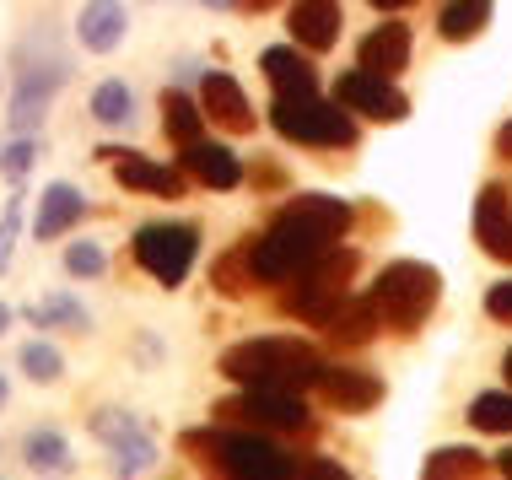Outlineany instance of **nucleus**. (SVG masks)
<instances>
[{
	"instance_id": "f257e3e1",
	"label": "nucleus",
	"mask_w": 512,
	"mask_h": 480,
	"mask_svg": "<svg viewBox=\"0 0 512 480\" xmlns=\"http://www.w3.org/2000/svg\"><path fill=\"white\" fill-rule=\"evenodd\" d=\"M184 454H195L205 470L238 475V480H292V475H329L340 480L345 470L329 459H302L270 443V432L254 427H211V432H184Z\"/></svg>"
},
{
	"instance_id": "f03ea898",
	"label": "nucleus",
	"mask_w": 512,
	"mask_h": 480,
	"mask_svg": "<svg viewBox=\"0 0 512 480\" xmlns=\"http://www.w3.org/2000/svg\"><path fill=\"white\" fill-rule=\"evenodd\" d=\"M324 356L308 340H292V335H270V340H243L221 356V373L243 389H286V394H302V389H318L324 378Z\"/></svg>"
},
{
	"instance_id": "7ed1b4c3",
	"label": "nucleus",
	"mask_w": 512,
	"mask_h": 480,
	"mask_svg": "<svg viewBox=\"0 0 512 480\" xmlns=\"http://www.w3.org/2000/svg\"><path fill=\"white\" fill-rule=\"evenodd\" d=\"M372 308H378L383 329H399V335H410V329H421L432 319L437 297H442V276L432 265H421V259H394V265L378 270V281H372Z\"/></svg>"
},
{
	"instance_id": "20e7f679",
	"label": "nucleus",
	"mask_w": 512,
	"mask_h": 480,
	"mask_svg": "<svg viewBox=\"0 0 512 480\" xmlns=\"http://www.w3.org/2000/svg\"><path fill=\"white\" fill-rule=\"evenodd\" d=\"M324 249H329V238H318L313 227L292 222V216H275V227L265 232V238H248V265H254V281L286 286L292 276H302Z\"/></svg>"
},
{
	"instance_id": "39448f33",
	"label": "nucleus",
	"mask_w": 512,
	"mask_h": 480,
	"mask_svg": "<svg viewBox=\"0 0 512 480\" xmlns=\"http://www.w3.org/2000/svg\"><path fill=\"white\" fill-rule=\"evenodd\" d=\"M270 125L297 146H356V119L345 103H324L318 92L308 98H275Z\"/></svg>"
},
{
	"instance_id": "423d86ee",
	"label": "nucleus",
	"mask_w": 512,
	"mask_h": 480,
	"mask_svg": "<svg viewBox=\"0 0 512 480\" xmlns=\"http://www.w3.org/2000/svg\"><path fill=\"white\" fill-rule=\"evenodd\" d=\"M211 416L227 421V427H254V432H270V437H281V432L308 437L318 427L313 410L286 389H243V394H232V400H221Z\"/></svg>"
},
{
	"instance_id": "0eeeda50",
	"label": "nucleus",
	"mask_w": 512,
	"mask_h": 480,
	"mask_svg": "<svg viewBox=\"0 0 512 480\" xmlns=\"http://www.w3.org/2000/svg\"><path fill=\"white\" fill-rule=\"evenodd\" d=\"M200 254V227L189 222H151L135 232V265L146 270L157 286H184Z\"/></svg>"
},
{
	"instance_id": "6e6552de",
	"label": "nucleus",
	"mask_w": 512,
	"mask_h": 480,
	"mask_svg": "<svg viewBox=\"0 0 512 480\" xmlns=\"http://www.w3.org/2000/svg\"><path fill=\"white\" fill-rule=\"evenodd\" d=\"M335 103H345L351 114L362 119H378V125H399L410 114V98L394 87V76H372V71H340L335 81Z\"/></svg>"
},
{
	"instance_id": "1a4fd4ad",
	"label": "nucleus",
	"mask_w": 512,
	"mask_h": 480,
	"mask_svg": "<svg viewBox=\"0 0 512 480\" xmlns=\"http://www.w3.org/2000/svg\"><path fill=\"white\" fill-rule=\"evenodd\" d=\"M92 437L114 454L119 475H146L151 464H157V443H151V432L130 416V410H98V416H92Z\"/></svg>"
},
{
	"instance_id": "9d476101",
	"label": "nucleus",
	"mask_w": 512,
	"mask_h": 480,
	"mask_svg": "<svg viewBox=\"0 0 512 480\" xmlns=\"http://www.w3.org/2000/svg\"><path fill=\"white\" fill-rule=\"evenodd\" d=\"M340 303H345V286L329 281V276H313V270L292 276V281H286V292H281V313H286V319H302L313 329H324L329 319H335Z\"/></svg>"
},
{
	"instance_id": "9b49d317",
	"label": "nucleus",
	"mask_w": 512,
	"mask_h": 480,
	"mask_svg": "<svg viewBox=\"0 0 512 480\" xmlns=\"http://www.w3.org/2000/svg\"><path fill=\"white\" fill-rule=\"evenodd\" d=\"M108 168H114V178L124 189H141V195H162V200H178L184 195V168H162V162H151L141 152H119V146H103L98 152Z\"/></svg>"
},
{
	"instance_id": "f8f14e48",
	"label": "nucleus",
	"mask_w": 512,
	"mask_h": 480,
	"mask_svg": "<svg viewBox=\"0 0 512 480\" xmlns=\"http://www.w3.org/2000/svg\"><path fill=\"white\" fill-rule=\"evenodd\" d=\"M200 108H205V119H216V125L232 130V135H248V130H254V108H248L243 87H238L227 71H205V81H200Z\"/></svg>"
},
{
	"instance_id": "ddd939ff",
	"label": "nucleus",
	"mask_w": 512,
	"mask_h": 480,
	"mask_svg": "<svg viewBox=\"0 0 512 480\" xmlns=\"http://www.w3.org/2000/svg\"><path fill=\"white\" fill-rule=\"evenodd\" d=\"M356 65L372 76H399L410 65V27L405 22H383L356 44Z\"/></svg>"
},
{
	"instance_id": "4468645a",
	"label": "nucleus",
	"mask_w": 512,
	"mask_h": 480,
	"mask_svg": "<svg viewBox=\"0 0 512 480\" xmlns=\"http://www.w3.org/2000/svg\"><path fill=\"white\" fill-rule=\"evenodd\" d=\"M475 238L491 259H512V205L502 184H486L475 200Z\"/></svg>"
},
{
	"instance_id": "2eb2a0df",
	"label": "nucleus",
	"mask_w": 512,
	"mask_h": 480,
	"mask_svg": "<svg viewBox=\"0 0 512 480\" xmlns=\"http://www.w3.org/2000/svg\"><path fill=\"white\" fill-rule=\"evenodd\" d=\"M286 27H292V38L302 49L324 54V49H335V38H340V6L335 0H292Z\"/></svg>"
},
{
	"instance_id": "dca6fc26",
	"label": "nucleus",
	"mask_w": 512,
	"mask_h": 480,
	"mask_svg": "<svg viewBox=\"0 0 512 480\" xmlns=\"http://www.w3.org/2000/svg\"><path fill=\"white\" fill-rule=\"evenodd\" d=\"M124 6L119 0H87V6L76 11V38L87 54H114L124 44Z\"/></svg>"
},
{
	"instance_id": "f3484780",
	"label": "nucleus",
	"mask_w": 512,
	"mask_h": 480,
	"mask_svg": "<svg viewBox=\"0 0 512 480\" xmlns=\"http://www.w3.org/2000/svg\"><path fill=\"white\" fill-rule=\"evenodd\" d=\"M184 178H195V184H205V189H238L243 184V162H238V152H227V146L189 141L184 146Z\"/></svg>"
},
{
	"instance_id": "a211bd4d",
	"label": "nucleus",
	"mask_w": 512,
	"mask_h": 480,
	"mask_svg": "<svg viewBox=\"0 0 512 480\" xmlns=\"http://www.w3.org/2000/svg\"><path fill=\"white\" fill-rule=\"evenodd\" d=\"M318 389H324V400L345 410V416H356V410H372L383 400V383L362 373V367H324V378H318Z\"/></svg>"
},
{
	"instance_id": "6ab92c4d",
	"label": "nucleus",
	"mask_w": 512,
	"mask_h": 480,
	"mask_svg": "<svg viewBox=\"0 0 512 480\" xmlns=\"http://www.w3.org/2000/svg\"><path fill=\"white\" fill-rule=\"evenodd\" d=\"M81 216H87V200H81L76 184H49L38 195V211H33V232L38 238H65Z\"/></svg>"
},
{
	"instance_id": "aec40b11",
	"label": "nucleus",
	"mask_w": 512,
	"mask_h": 480,
	"mask_svg": "<svg viewBox=\"0 0 512 480\" xmlns=\"http://www.w3.org/2000/svg\"><path fill=\"white\" fill-rule=\"evenodd\" d=\"M281 216H292V222L313 227L318 238H329V243L351 232V205L335 200V195H297V200L281 205Z\"/></svg>"
},
{
	"instance_id": "412c9836",
	"label": "nucleus",
	"mask_w": 512,
	"mask_h": 480,
	"mask_svg": "<svg viewBox=\"0 0 512 480\" xmlns=\"http://www.w3.org/2000/svg\"><path fill=\"white\" fill-rule=\"evenodd\" d=\"M259 65H265V76H270L275 98H308V92H318V76H313V65L302 60L297 49L275 44V49H265V54H259Z\"/></svg>"
},
{
	"instance_id": "4be33fe9",
	"label": "nucleus",
	"mask_w": 512,
	"mask_h": 480,
	"mask_svg": "<svg viewBox=\"0 0 512 480\" xmlns=\"http://www.w3.org/2000/svg\"><path fill=\"white\" fill-rule=\"evenodd\" d=\"M378 329H383V319H378V308H372V297H345L340 313L324 324V335L335 340V346H367Z\"/></svg>"
},
{
	"instance_id": "5701e85b",
	"label": "nucleus",
	"mask_w": 512,
	"mask_h": 480,
	"mask_svg": "<svg viewBox=\"0 0 512 480\" xmlns=\"http://www.w3.org/2000/svg\"><path fill=\"white\" fill-rule=\"evenodd\" d=\"M22 464L38 475H65L71 470V443H65L54 427H33L22 437Z\"/></svg>"
},
{
	"instance_id": "b1692460",
	"label": "nucleus",
	"mask_w": 512,
	"mask_h": 480,
	"mask_svg": "<svg viewBox=\"0 0 512 480\" xmlns=\"http://www.w3.org/2000/svg\"><path fill=\"white\" fill-rule=\"evenodd\" d=\"M200 125H205V108L195 98H184V92H162V135H168L173 146H189L200 141Z\"/></svg>"
},
{
	"instance_id": "393cba45",
	"label": "nucleus",
	"mask_w": 512,
	"mask_h": 480,
	"mask_svg": "<svg viewBox=\"0 0 512 480\" xmlns=\"http://www.w3.org/2000/svg\"><path fill=\"white\" fill-rule=\"evenodd\" d=\"M27 319H33L38 329H71V335H87V329H92V313L81 308L71 292H49L44 303L27 308Z\"/></svg>"
},
{
	"instance_id": "a878e982",
	"label": "nucleus",
	"mask_w": 512,
	"mask_h": 480,
	"mask_svg": "<svg viewBox=\"0 0 512 480\" xmlns=\"http://www.w3.org/2000/svg\"><path fill=\"white\" fill-rule=\"evenodd\" d=\"M486 22H491V0H448L442 17H437V27H442L448 44H469Z\"/></svg>"
},
{
	"instance_id": "bb28decb",
	"label": "nucleus",
	"mask_w": 512,
	"mask_h": 480,
	"mask_svg": "<svg viewBox=\"0 0 512 480\" xmlns=\"http://www.w3.org/2000/svg\"><path fill=\"white\" fill-rule=\"evenodd\" d=\"M211 286H216L221 297H248V292L259 286V281H254V265H248V238L211 265Z\"/></svg>"
},
{
	"instance_id": "cd10ccee",
	"label": "nucleus",
	"mask_w": 512,
	"mask_h": 480,
	"mask_svg": "<svg viewBox=\"0 0 512 480\" xmlns=\"http://www.w3.org/2000/svg\"><path fill=\"white\" fill-rule=\"evenodd\" d=\"M92 119L108 130H124L135 119V92L124 87V81H103V87L92 92Z\"/></svg>"
},
{
	"instance_id": "c85d7f7f",
	"label": "nucleus",
	"mask_w": 512,
	"mask_h": 480,
	"mask_svg": "<svg viewBox=\"0 0 512 480\" xmlns=\"http://www.w3.org/2000/svg\"><path fill=\"white\" fill-rule=\"evenodd\" d=\"M17 362H22V373H27V378H33V383H54V378H60V373H65V356H60V351H54V346H49V340H27V346H22V356H17Z\"/></svg>"
},
{
	"instance_id": "c756f323",
	"label": "nucleus",
	"mask_w": 512,
	"mask_h": 480,
	"mask_svg": "<svg viewBox=\"0 0 512 480\" xmlns=\"http://www.w3.org/2000/svg\"><path fill=\"white\" fill-rule=\"evenodd\" d=\"M486 470V459L475 454V448H437L432 459H426V480H448V475H480Z\"/></svg>"
},
{
	"instance_id": "7c9ffc66",
	"label": "nucleus",
	"mask_w": 512,
	"mask_h": 480,
	"mask_svg": "<svg viewBox=\"0 0 512 480\" xmlns=\"http://www.w3.org/2000/svg\"><path fill=\"white\" fill-rule=\"evenodd\" d=\"M469 427L475 432H512V394H480L469 405Z\"/></svg>"
},
{
	"instance_id": "2f4dec72",
	"label": "nucleus",
	"mask_w": 512,
	"mask_h": 480,
	"mask_svg": "<svg viewBox=\"0 0 512 480\" xmlns=\"http://www.w3.org/2000/svg\"><path fill=\"white\" fill-rule=\"evenodd\" d=\"M33 157H38V141H33V135H11V141L0 146V173H6L11 184H22V178L33 173Z\"/></svg>"
},
{
	"instance_id": "473e14b6",
	"label": "nucleus",
	"mask_w": 512,
	"mask_h": 480,
	"mask_svg": "<svg viewBox=\"0 0 512 480\" xmlns=\"http://www.w3.org/2000/svg\"><path fill=\"white\" fill-rule=\"evenodd\" d=\"M65 270H71L76 281H92V276L108 270V254L98 249V243H71V249H65Z\"/></svg>"
},
{
	"instance_id": "72a5a7b5",
	"label": "nucleus",
	"mask_w": 512,
	"mask_h": 480,
	"mask_svg": "<svg viewBox=\"0 0 512 480\" xmlns=\"http://www.w3.org/2000/svg\"><path fill=\"white\" fill-rule=\"evenodd\" d=\"M17 238H22V195H11V200H6V211H0V276L11 270Z\"/></svg>"
},
{
	"instance_id": "f704fd0d",
	"label": "nucleus",
	"mask_w": 512,
	"mask_h": 480,
	"mask_svg": "<svg viewBox=\"0 0 512 480\" xmlns=\"http://www.w3.org/2000/svg\"><path fill=\"white\" fill-rule=\"evenodd\" d=\"M486 313L491 319H512V281H502V286L486 292Z\"/></svg>"
},
{
	"instance_id": "c9c22d12",
	"label": "nucleus",
	"mask_w": 512,
	"mask_h": 480,
	"mask_svg": "<svg viewBox=\"0 0 512 480\" xmlns=\"http://www.w3.org/2000/svg\"><path fill=\"white\" fill-rule=\"evenodd\" d=\"M496 152H502V157L512 162V119H507V125H502V130H496Z\"/></svg>"
},
{
	"instance_id": "e433bc0d",
	"label": "nucleus",
	"mask_w": 512,
	"mask_h": 480,
	"mask_svg": "<svg viewBox=\"0 0 512 480\" xmlns=\"http://www.w3.org/2000/svg\"><path fill=\"white\" fill-rule=\"evenodd\" d=\"M372 6H383V11H399V6H415V0H372Z\"/></svg>"
},
{
	"instance_id": "4c0bfd02",
	"label": "nucleus",
	"mask_w": 512,
	"mask_h": 480,
	"mask_svg": "<svg viewBox=\"0 0 512 480\" xmlns=\"http://www.w3.org/2000/svg\"><path fill=\"white\" fill-rule=\"evenodd\" d=\"M496 470H502V475H512V448H507V454H496Z\"/></svg>"
},
{
	"instance_id": "58836bf2",
	"label": "nucleus",
	"mask_w": 512,
	"mask_h": 480,
	"mask_svg": "<svg viewBox=\"0 0 512 480\" xmlns=\"http://www.w3.org/2000/svg\"><path fill=\"white\" fill-rule=\"evenodd\" d=\"M6 324H11V308H6V303H0V335H6Z\"/></svg>"
},
{
	"instance_id": "ea45409f",
	"label": "nucleus",
	"mask_w": 512,
	"mask_h": 480,
	"mask_svg": "<svg viewBox=\"0 0 512 480\" xmlns=\"http://www.w3.org/2000/svg\"><path fill=\"white\" fill-rule=\"evenodd\" d=\"M502 373H507V383H512V351H507V362H502Z\"/></svg>"
},
{
	"instance_id": "a19ab883",
	"label": "nucleus",
	"mask_w": 512,
	"mask_h": 480,
	"mask_svg": "<svg viewBox=\"0 0 512 480\" xmlns=\"http://www.w3.org/2000/svg\"><path fill=\"white\" fill-rule=\"evenodd\" d=\"M0 405H6V378H0Z\"/></svg>"
}]
</instances>
